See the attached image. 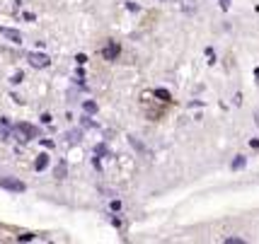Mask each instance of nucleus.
Here are the masks:
<instances>
[{"label":"nucleus","mask_w":259,"mask_h":244,"mask_svg":"<svg viewBox=\"0 0 259 244\" xmlns=\"http://www.w3.org/2000/svg\"><path fill=\"white\" fill-rule=\"evenodd\" d=\"M20 133L22 135H36V128H34V126H27V123H20Z\"/></svg>","instance_id":"obj_5"},{"label":"nucleus","mask_w":259,"mask_h":244,"mask_svg":"<svg viewBox=\"0 0 259 244\" xmlns=\"http://www.w3.org/2000/svg\"><path fill=\"white\" fill-rule=\"evenodd\" d=\"M46 162H49V157H46V155H39V160H36V169L41 172V169L46 167Z\"/></svg>","instance_id":"obj_7"},{"label":"nucleus","mask_w":259,"mask_h":244,"mask_svg":"<svg viewBox=\"0 0 259 244\" xmlns=\"http://www.w3.org/2000/svg\"><path fill=\"white\" fill-rule=\"evenodd\" d=\"M0 34H3V36H8L12 44H22V34L17 32V29H8V27H0Z\"/></svg>","instance_id":"obj_4"},{"label":"nucleus","mask_w":259,"mask_h":244,"mask_svg":"<svg viewBox=\"0 0 259 244\" xmlns=\"http://www.w3.org/2000/svg\"><path fill=\"white\" fill-rule=\"evenodd\" d=\"M34 234H20V242H32Z\"/></svg>","instance_id":"obj_10"},{"label":"nucleus","mask_w":259,"mask_h":244,"mask_svg":"<svg viewBox=\"0 0 259 244\" xmlns=\"http://www.w3.org/2000/svg\"><path fill=\"white\" fill-rule=\"evenodd\" d=\"M29 66L46 68V66H49V56H44V54H29Z\"/></svg>","instance_id":"obj_3"},{"label":"nucleus","mask_w":259,"mask_h":244,"mask_svg":"<svg viewBox=\"0 0 259 244\" xmlns=\"http://www.w3.org/2000/svg\"><path fill=\"white\" fill-rule=\"evenodd\" d=\"M242 165H245V160H242V157H237L235 162H233V167H235V169H240V167H242Z\"/></svg>","instance_id":"obj_11"},{"label":"nucleus","mask_w":259,"mask_h":244,"mask_svg":"<svg viewBox=\"0 0 259 244\" xmlns=\"http://www.w3.org/2000/svg\"><path fill=\"white\" fill-rule=\"evenodd\" d=\"M226 244H245L240 237H230V239H226Z\"/></svg>","instance_id":"obj_9"},{"label":"nucleus","mask_w":259,"mask_h":244,"mask_svg":"<svg viewBox=\"0 0 259 244\" xmlns=\"http://www.w3.org/2000/svg\"><path fill=\"white\" fill-rule=\"evenodd\" d=\"M0 186L8 189V191H24L27 189L22 181H17V179H0Z\"/></svg>","instance_id":"obj_1"},{"label":"nucleus","mask_w":259,"mask_h":244,"mask_svg":"<svg viewBox=\"0 0 259 244\" xmlns=\"http://www.w3.org/2000/svg\"><path fill=\"white\" fill-rule=\"evenodd\" d=\"M82 109L88 111V114H95V111H97V104H95V102H85V104H82Z\"/></svg>","instance_id":"obj_6"},{"label":"nucleus","mask_w":259,"mask_h":244,"mask_svg":"<svg viewBox=\"0 0 259 244\" xmlns=\"http://www.w3.org/2000/svg\"><path fill=\"white\" fill-rule=\"evenodd\" d=\"M155 94H158L162 102H169V92H165V89H155Z\"/></svg>","instance_id":"obj_8"},{"label":"nucleus","mask_w":259,"mask_h":244,"mask_svg":"<svg viewBox=\"0 0 259 244\" xmlns=\"http://www.w3.org/2000/svg\"><path fill=\"white\" fill-rule=\"evenodd\" d=\"M119 51H121V48H119V44H116V41H109V44L104 46V51H102V56H104L107 61H114V58L119 56Z\"/></svg>","instance_id":"obj_2"}]
</instances>
